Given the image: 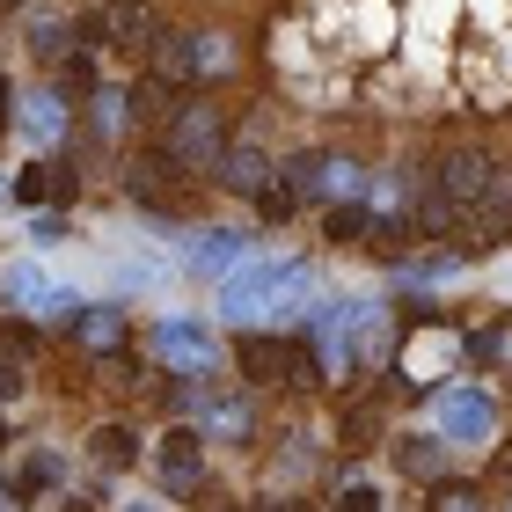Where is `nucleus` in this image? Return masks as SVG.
<instances>
[{
  "instance_id": "5",
  "label": "nucleus",
  "mask_w": 512,
  "mask_h": 512,
  "mask_svg": "<svg viewBox=\"0 0 512 512\" xmlns=\"http://www.w3.org/2000/svg\"><path fill=\"white\" fill-rule=\"evenodd\" d=\"M235 359H242V381H293L300 359H308V344H293V337H242Z\"/></svg>"
},
{
  "instance_id": "13",
  "label": "nucleus",
  "mask_w": 512,
  "mask_h": 512,
  "mask_svg": "<svg viewBox=\"0 0 512 512\" xmlns=\"http://www.w3.org/2000/svg\"><path fill=\"white\" fill-rule=\"evenodd\" d=\"M242 235H235V227H205V235H191V264L198 271H227V264H242Z\"/></svg>"
},
{
  "instance_id": "7",
  "label": "nucleus",
  "mask_w": 512,
  "mask_h": 512,
  "mask_svg": "<svg viewBox=\"0 0 512 512\" xmlns=\"http://www.w3.org/2000/svg\"><path fill=\"white\" fill-rule=\"evenodd\" d=\"M125 191H139L147 205H176L183 198V161H169V154H132L125 161Z\"/></svg>"
},
{
  "instance_id": "17",
  "label": "nucleus",
  "mask_w": 512,
  "mask_h": 512,
  "mask_svg": "<svg viewBox=\"0 0 512 512\" xmlns=\"http://www.w3.org/2000/svg\"><path fill=\"white\" fill-rule=\"evenodd\" d=\"M425 512H483V491H476V483H432Z\"/></svg>"
},
{
  "instance_id": "22",
  "label": "nucleus",
  "mask_w": 512,
  "mask_h": 512,
  "mask_svg": "<svg viewBox=\"0 0 512 512\" xmlns=\"http://www.w3.org/2000/svg\"><path fill=\"white\" fill-rule=\"evenodd\" d=\"M366 439H374V410H352L344 417V447H366Z\"/></svg>"
},
{
  "instance_id": "21",
  "label": "nucleus",
  "mask_w": 512,
  "mask_h": 512,
  "mask_svg": "<svg viewBox=\"0 0 512 512\" xmlns=\"http://www.w3.org/2000/svg\"><path fill=\"white\" fill-rule=\"evenodd\" d=\"M469 352H476V359H512V330H483V337H469Z\"/></svg>"
},
{
  "instance_id": "23",
  "label": "nucleus",
  "mask_w": 512,
  "mask_h": 512,
  "mask_svg": "<svg viewBox=\"0 0 512 512\" xmlns=\"http://www.w3.org/2000/svg\"><path fill=\"white\" fill-rule=\"evenodd\" d=\"M432 461H439L432 439H403V469H432Z\"/></svg>"
},
{
  "instance_id": "14",
  "label": "nucleus",
  "mask_w": 512,
  "mask_h": 512,
  "mask_svg": "<svg viewBox=\"0 0 512 512\" xmlns=\"http://www.w3.org/2000/svg\"><path fill=\"white\" fill-rule=\"evenodd\" d=\"M66 330H74L81 344H96V352H103V344H118V337H125V315H110V308H81L74 322H66Z\"/></svg>"
},
{
  "instance_id": "24",
  "label": "nucleus",
  "mask_w": 512,
  "mask_h": 512,
  "mask_svg": "<svg viewBox=\"0 0 512 512\" xmlns=\"http://www.w3.org/2000/svg\"><path fill=\"white\" fill-rule=\"evenodd\" d=\"M30 125H37V132H52V125H59V103H52V96H37V103H30Z\"/></svg>"
},
{
  "instance_id": "20",
  "label": "nucleus",
  "mask_w": 512,
  "mask_h": 512,
  "mask_svg": "<svg viewBox=\"0 0 512 512\" xmlns=\"http://www.w3.org/2000/svg\"><path fill=\"white\" fill-rule=\"evenodd\" d=\"M337 512H381V491H374V483H344V491H337Z\"/></svg>"
},
{
  "instance_id": "12",
  "label": "nucleus",
  "mask_w": 512,
  "mask_h": 512,
  "mask_svg": "<svg viewBox=\"0 0 512 512\" xmlns=\"http://www.w3.org/2000/svg\"><path fill=\"white\" fill-rule=\"evenodd\" d=\"M161 352H169V359H191L198 366V374H213V337H205L198 330V322H161Z\"/></svg>"
},
{
  "instance_id": "8",
  "label": "nucleus",
  "mask_w": 512,
  "mask_h": 512,
  "mask_svg": "<svg viewBox=\"0 0 512 512\" xmlns=\"http://www.w3.org/2000/svg\"><path fill=\"white\" fill-rule=\"evenodd\" d=\"M198 425H176L169 439H161V483L169 491H198V476H205V454H198Z\"/></svg>"
},
{
  "instance_id": "19",
  "label": "nucleus",
  "mask_w": 512,
  "mask_h": 512,
  "mask_svg": "<svg viewBox=\"0 0 512 512\" xmlns=\"http://www.w3.org/2000/svg\"><path fill=\"white\" fill-rule=\"evenodd\" d=\"M322 235H330V242H359V235H366V205H330Z\"/></svg>"
},
{
  "instance_id": "25",
  "label": "nucleus",
  "mask_w": 512,
  "mask_h": 512,
  "mask_svg": "<svg viewBox=\"0 0 512 512\" xmlns=\"http://www.w3.org/2000/svg\"><path fill=\"white\" fill-rule=\"evenodd\" d=\"M0 395H8V403L22 395V374H15V366H0Z\"/></svg>"
},
{
  "instance_id": "11",
  "label": "nucleus",
  "mask_w": 512,
  "mask_h": 512,
  "mask_svg": "<svg viewBox=\"0 0 512 512\" xmlns=\"http://www.w3.org/2000/svg\"><path fill=\"white\" fill-rule=\"evenodd\" d=\"M220 183H227V191H249V198H264L271 183H278V169H271V161L256 154V147H227V154H220Z\"/></svg>"
},
{
  "instance_id": "26",
  "label": "nucleus",
  "mask_w": 512,
  "mask_h": 512,
  "mask_svg": "<svg viewBox=\"0 0 512 512\" xmlns=\"http://www.w3.org/2000/svg\"><path fill=\"white\" fill-rule=\"evenodd\" d=\"M498 476L512 483V439H505V447H498Z\"/></svg>"
},
{
  "instance_id": "2",
  "label": "nucleus",
  "mask_w": 512,
  "mask_h": 512,
  "mask_svg": "<svg viewBox=\"0 0 512 512\" xmlns=\"http://www.w3.org/2000/svg\"><path fill=\"white\" fill-rule=\"evenodd\" d=\"M308 286V271H300V256H278V264H242L235 278H227V315H264V308H278L286 293H300Z\"/></svg>"
},
{
  "instance_id": "9",
  "label": "nucleus",
  "mask_w": 512,
  "mask_h": 512,
  "mask_svg": "<svg viewBox=\"0 0 512 512\" xmlns=\"http://www.w3.org/2000/svg\"><path fill=\"white\" fill-rule=\"evenodd\" d=\"M498 425V410H491V395H476V388H454L447 403H439V432L447 439H483Z\"/></svg>"
},
{
  "instance_id": "15",
  "label": "nucleus",
  "mask_w": 512,
  "mask_h": 512,
  "mask_svg": "<svg viewBox=\"0 0 512 512\" xmlns=\"http://www.w3.org/2000/svg\"><path fill=\"white\" fill-rule=\"evenodd\" d=\"M96 461H103V469H132V461H139L132 425H96Z\"/></svg>"
},
{
  "instance_id": "16",
  "label": "nucleus",
  "mask_w": 512,
  "mask_h": 512,
  "mask_svg": "<svg viewBox=\"0 0 512 512\" xmlns=\"http://www.w3.org/2000/svg\"><path fill=\"white\" fill-rule=\"evenodd\" d=\"M52 476H59V461L52 454H30V461H22V476H15V505H30V498H44V491H52Z\"/></svg>"
},
{
  "instance_id": "4",
  "label": "nucleus",
  "mask_w": 512,
  "mask_h": 512,
  "mask_svg": "<svg viewBox=\"0 0 512 512\" xmlns=\"http://www.w3.org/2000/svg\"><path fill=\"white\" fill-rule=\"evenodd\" d=\"M286 183L300 191V205H315V198H352V191H359V169H352V161H337V154H300L293 169H286Z\"/></svg>"
},
{
  "instance_id": "29",
  "label": "nucleus",
  "mask_w": 512,
  "mask_h": 512,
  "mask_svg": "<svg viewBox=\"0 0 512 512\" xmlns=\"http://www.w3.org/2000/svg\"><path fill=\"white\" fill-rule=\"evenodd\" d=\"M0 439H8V432H0Z\"/></svg>"
},
{
  "instance_id": "28",
  "label": "nucleus",
  "mask_w": 512,
  "mask_h": 512,
  "mask_svg": "<svg viewBox=\"0 0 512 512\" xmlns=\"http://www.w3.org/2000/svg\"><path fill=\"white\" fill-rule=\"evenodd\" d=\"M0 8H15V0H0Z\"/></svg>"
},
{
  "instance_id": "27",
  "label": "nucleus",
  "mask_w": 512,
  "mask_h": 512,
  "mask_svg": "<svg viewBox=\"0 0 512 512\" xmlns=\"http://www.w3.org/2000/svg\"><path fill=\"white\" fill-rule=\"evenodd\" d=\"M249 512H278V505H249Z\"/></svg>"
},
{
  "instance_id": "6",
  "label": "nucleus",
  "mask_w": 512,
  "mask_h": 512,
  "mask_svg": "<svg viewBox=\"0 0 512 512\" xmlns=\"http://www.w3.org/2000/svg\"><path fill=\"white\" fill-rule=\"evenodd\" d=\"M147 66H154L147 81L176 88V96H183L191 81H205V66H198V37H191V30H161V37H154V52H147Z\"/></svg>"
},
{
  "instance_id": "18",
  "label": "nucleus",
  "mask_w": 512,
  "mask_h": 512,
  "mask_svg": "<svg viewBox=\"0 0 512 512\" xmlns=\"http://www.w3.org/2000/svg\"><path fill=\"white\" fill-rule=\"evenodd\" d=\"M52 191H59V169H52V161H30V169L15 176V198H22V205H44Z\"/></svg>"
},
{
  "instance_id": "10",
  "label": "nucleus",
  "mask_w": 512,
  "mask_h": 512,
  "mask_svg": "<svg viewBox=\"0 0 512 512\" xmlns=\"http://www.w3.org/2000/svg\"><path fill=\"white\" fill-rule=\"evenodd\" d=\"M191 417H198V432H220V439H249L256 432V410L235 403V395H198Z\"/></svg>"
},
{
  "instance_id": "3",
  "label": "nucleus",
  "mask_w": 512,
  "mask_h": 512,
  "mask_svg": "<svg viewBox=\"0 0 512 512\" xmlns=\"http://www.w3.org/2000/svg\"><path fill=\"white\" fill-rule=\"evenodd\" d=\"M491 183H498V169H491L483 147H447V154H439V198H454L461 213L491 198Z\"/></svg>"
},
{
  "instance_id": "1",
  "label": "nucleus",
  "mask_w": 512,
  "mask_h": 512,
  "mask_svg": "<svg viewBox=\"0 0 512 512\" xmlns=\"http://www.w3.org/2000/svg\"><path fill=\"white\" fill-rule=\"evenodd\" d=\"M161 154L183 161V169H220L227 154V110L205 96H183L169 118H161Z\"/></svg>"
}]
</instances>
